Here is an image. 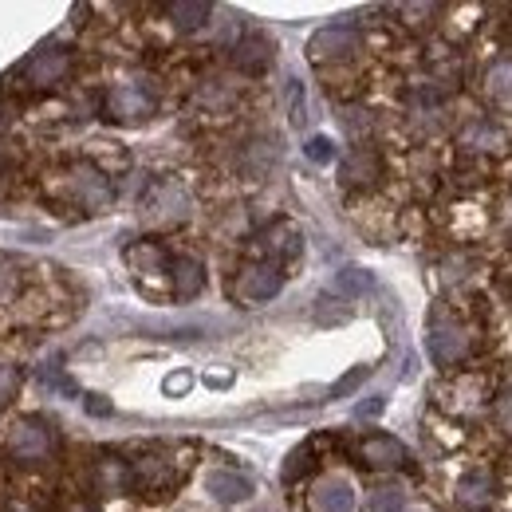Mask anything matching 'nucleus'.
I'll list each match as a JSON object with an SVG mask.
<instances>
[{"mask_svg": "<svg viewBox=\"0 0 512 512\" xmlns=\"http://www.w3.org/2000/svg\"><path fill=\"white\" fill-rule=\"evenodd\" d=\"M103 115L111 123H123V127H138L154 115V95L142 87V83H119L107 91V103H103Z\"/></svg>", "mask_w": 512, "mask_h": 512, "instance_id": "nucleus-1", "label": "nucleus"}, {"mask_svg": "<svg viewBox=\"0 0 512 512\" xmlns=\"http://www.w3.org/2000/svg\"><path fill=\"white\" fill-rule=\"evenodd\" d=\"M52 449H56V434H52V426L44 418H20L12 426V434H8V453L16 461H24V465L44 461Z\"/></svg>", "mask_w": 512, "mask_h": 512, "instance_id": "nucleus-2", "label": "nucleus"}, {"mask_svg": "<svg viewBox=\"0 0 512 512\" xmlns=\"http://www.w3.org/2000/svg\"><path fill=\"white\" fill-rule=\"evenodd\" d=\"M280 288H284V272H280V264H272V260H253V264H245V268L237 272V284H233L237 300H245V304L276 300Z\"/></svg>", "mask_w": 512, "mask_h": 512, "instance_id": "nucleus-3", "label": "nucleus"}, {"mask_svg": "<svg viewBox=\"0 0 512 512\" xmlns=\"http://www.w3.org/2000/svg\"><path fill=\"white\" fill-rule=\"evenodd\" d=\"M64 186H67V193H71V201L83 205V209H91V213H99V209L111 205V182H107L95 166H87V162H75V166L67 170Z\"/></svg>", "mask_w": 512, "mask_h": 512, "instance_id": "nucleus-4", "label": "nucleus"}, {"mask_svg": "<svg viewBox=\"0 0 512 512\" xmlns=\"http://www.w3.org/2000/svg\"><path fill=\"white\" fill-rule=\"evenodd\" d=\"M67 71H71V56H67L64 48H40V52H32L24 60L20 79L28 87H36V91H48V87H60L64 83Z\"/></svg>", "mask_w": 512, "mask_h": 512, "instance_id": "nucleus-5", "label": "nucleus"}, {"mask_svg": "<svg viewBox=\"0 0 512 512\" xmlns=\"http://www.w3.org/2000/svg\"><path fill=\"white\" fill-rule=\"evenodd\" d=\"M355 52H359V32L351 24H327L308 40V56L316 64H335V60H347Z\"/></svg>", "mask_w": 512, "mask_h": 512, "instance_id": "nucleus-6", "label": "nucleus"}, {"mask_svg": "<svg viewBox=\"0 0 512 512\" xmlns=\"http://www.w3.org/2000/svg\"><path fill=\"white\" fill-rule=\"evenodd\" d=\"M146 217L158 221V225H170V221H182L186 209H190V197L178 182H158L154 190L146 193Z\"/></svg>", "mask_w": 512, "mask_h": 512, "instance_id": "nucleus-7", "label": "nucleus"}, {"mask_svg": "<svg viewBox=\"0 0 512 512\" xmlns=\"http://www.w3.org/2000/svg\"><path fill=\"white\" fill-rule=\"evenodd\" d=\"M426 347H430V359H434L438 367H453L457 359H465V351H469V335H465L457 323L438 320L434 327H430Z\"/></svg>", "mask_w": 512, "mask_h": 512, "instance_id": "nucleus-8", "label": "nucleus"}, {"mask_svg": "<svg viewBox=\"0 0 512 512\" xmlns=\"http://www.w3.org/2000/svg\"><path fill=\"white\" fill-rule=\"evenodd\" d=\"M339 178H343V186H375L379 178H383V162H379V154L371 150V146H359V150H351L343 162H339Z\"/></svg>", "mask_w": 512, "mask_h": 512, "instance_id": "nucleus-9", "label": "nucleus"}, {"mask_svg": "<svg viewBox=\"0 0 512 512\" xmlns=\"http://www.w3.org/2000/svg\"><path fill=\"white\" fill-rule=\"evenodd\" d=\"M359 457H363V465H371V469H398V465L410 461L406 446H402L398 438H390V434H371V438H363V442H359Z\"/></svg>", "mask_w": 512, "mask_h": 512, "instance_id": "nucleus-10", "label": "nucleus"}, {"mask_svg": "<svg viewBox=\"0 0 512 512\" xmlns=\"http://www.w3.org/2000/svg\"><path fill=\"white\" fill-rule=\"evenodd\" d=\"M205 489H209L213 501H221V505H241V501L253 497V481H249L245 473H233V469H213V473L205 477Z\"/></svg>", "mask_w": 512, "mask_h": 512, "instance_id": "nucleus-11", "label": "nucleus"}, {"mask_svg": "<svg viewBox=\"0 0 512 512\" xmlns=\"http://www.w3.org/2000/svg\"><path fill=\"white\" fill-rule=\"evenodd\" d=\"M272 52H276L272 36H264V32H249V36L237 44L233 64L241 67L245 75H260V71H268V64H272Z\"/></svg>", "mask_w": 512, "mask_h": 512, "instance_id": "nucleus-12", "label": "nucleus"}, {"mask_svg": "<svg viewBox=\"0 0 512 512\" xmlns=\"http://www.w3.org/2000/svg\"><path fill=\"white\" fill-rule=\"evenodd\" d=\"M276 162H280V146H276L272 138H253V142L241 150V174L253 178V182L268 178V170H272Z\"/></svg>", "mask_w": 512, "mask_h": 512, "instance_id": "nucleus-13", "label": "nucleus"}, {"mask_svg": "<svg viewBox=\"0 0 512 512\" xmlns=\"http://www.w3.org/2000/svg\"><path fill=\"white\" fill-rule=\"evenodd\" d=\"M312 505H316V512H355V489L343 477H327L316 485Z\"/></svg>", "mask_w": 512, "mask_h": 512, "instance_id": "nucleus-14", "label": "nucleus"}, {"mask_svg": "<svg viewBox=\"0 0 512 512\" xmlns=\"http://www.w3.org/2000/svg\"><path fill=\"white\" fill-rule=\"evenodd\" d=\"M170 268H174V292H178L182 300H193V296L205 288V268H201V260H193V256H174Z\"/></svg>", "mask_w": 512, "mask_h": 512, "instance_id": "nucleus-15", "label": "nucleus"}, {"mask_svg": "<svg viewBox=\"0 0 512 512\" xmlns=\"http://www.w3.org/2000/svg\"><path fill=\"white\" fill-rule=\"evenodd\" d=\"M166 12H170V20H174L178 32H197L201 24H209L213 4H205V0H174Z\"/></svg>", "mask_w": 512, "mask_h": 512, "instance_id": "nucleus-16", "label": "nucleus"}, {"mask_svg": "<svg viewBox=\"0 0 512 512\" xmlns=\"http://www.w3.org/2000/svg\"><path fill=\"white\" fill-rule=\"evenodd\" d=\"M130 481L142 485V489H162V485L174 481V469H170V461H162V457H142V461L130 469Z\"/></svg>", "mask_w": 512, "mask_h": 512, "instance_id": "nucleus-17", "label": "nucleus"}, {"mask_svg": "<svg viewBox=\"0 0 512 512\" xmlns=\"http://www.w3.org/2000/svg\"><path fill=\"white\" fill-rule=\"evenodd\" d=\"M375 288V276L367 272V268H339L335 272V292L343 296V300H355V296H367Z\"/></svg>", "mask_w": 512, "mask_h": 512, "instance_id": "nucleus-18", "label": "nucleus"}, {"mask_svg": "<svg viewBox=\"0 0 512 512\" xmlns=\"http://www.w3.org/2000/svg\"><path fill=\"white\" fill-rule=\"evenodd\" d=\"M95 481H99L103 493H123V489L130 485V469L119 461V457H107V461H99Z\"/></svg>", "mask_w": 512, "mask_h": 512, "instance_id": "nucleus-19", "label": "nucleus"}, {"mask_svg": "<svg viewBox=\"0 0 512 512\" xmlns=\"http://www.w3.org/2000/svg\"><path fill=\"white\" fill-rule=\"evenodd\" d=\"M347 320H351V308L343 304V296H327L323 292L320 300H316V323L331 327V323H347Z\"/></svg>", "mask_w": 512, "mask_h": 512, "instance_id": "nucleus-20", "label": "nucleus"}, {"mask_svg": "<svg viewBox=\"0 0 512 512\" xmlns=\"http://www.w3.org/2000/svg\"><path fill=\"white\" fill-rule=\"evenodd\" d=\"M402 505H406V493L394 481H386L371 493V512H402Z\"/></svg>", "mask_w": 512, "mask_h": 512, "instance_id": "nucleus-21", "label": "nucleus"}, {"mask_svg": "<svg viewBox=\"0 0 512 512\" xmlns=\"http://www.w3.org/2000/svg\"><path fill=\"white\" fill-rule=\"evenodd\" d=\"M457 497H461V505H485V497H489V473L465 477V481L457 485Z\"/></svg>", "mask_w": 512, "mask_h": 512, "instance_id": "nucleus-22", "label": "nucleus"}, {"mask_svg": "<svg viewBox=\"0 0 512 512\" xmlns=\"http://www.w3.org/2000/svg\"><path fill=\"white\" fill-rule=\"evenodd\" d=\"M367 379H371V367H351V371H347L339 383L331 386V398H347V394H355V390L367 383Z\"/></svg>", "mask_w": 512, "mask_h": 512, "instance_id": "nucleus-23", "label": "nucleus"}, {"mask_svg": "<svg viewBox=\"0 0 512 512\" xmlns=\"http://www.w3.org/2000/svg\"><path fill=\"white\" fill-rule=\"evenodd\" d=\"M304 154H308V162H316V166H327V162H335V142H331L327 134H316V138H308Z\"/></svg>", "mask_w": 512, "mask_h": 512, "instance_id": "nucleus-24", "label": "nucleus"}, {"mask_svg": "<svg viewBox=\"0 0 512 512\" xmlns=\"http://www.w3.org/2000/svg\"><path fill=\"white\" fill-rule=\"evenodd\" d=\"M288 111H292V123L304 127L308 107H304V87H300V79H288Z\"/></svg>", "mask_w": 512, "mask_h": 512, "instance_id": "nucleus-25", "label": "nucleus"}, {"mask_svg": "<svg viewBox=\"0 0 512 512\" xmlns=\"http://www.w3.org/2000/svg\"><path fill=\"white\" fill-rule=\"evenodd\" d=\"M489 91L501 95V99H509L512 95V64H501L489 71Z\"/></svg>", "mask_w": 512, "mask_h": 512, "instance_id": "nucleus-26", "label": "nucleus"}, {"mask_svg": "<svg viewBox=\"0 0 512 512\" xmlns=\"http://www.w3.org/2000/svg\"><path fill=\"white\" fill-rule=\"evenodd\" d=\"M12 292H16V272H12V264L0 256V304H8Z\"/></svg>", "mask_w": 512, "mask_h": 512, "instance_id": "nucleus-27", "label": "nucleus"}, {"mask_svg": "<svg viewBox=\"0 0 512 512\" xmlns=\"http://www.w3.org/2000/svg\"><path fill=\"white\" fill-rule=\"evenodd\" d=\"M304 465H308V446H300L292 457H288V465H284V481H296V477L304 473Z\"/></svg>", "mask_w": 512, "mask_h": 512, "instance_id": "nucleus-28", "label": "nucleus"}, {"mask_svg": "<svg viewBox=\"0 0 512 512\" xmlns=\"http://www.w3.org/2000/svg\"><path fill=\"white\" fill-rule=\"evenodd\" d=\"M383 406H386V398L383 394H375V398H367V402H359V406H355V418H379V414H383Z\"/></svg>", "mask_w": 512, "mask_h": 512, "instance_id": "nucleus-29", "label": "nucleus"}, {"mask_svg": "<svg viewBox=\"0 0 512 512\" xmlns=\"http://www.w3.org/2000/svg\"><path fill=\"white\" fill-rule=\"evenodd\" d=\"M12 390H16V371L0 363V406H4L8 398H12Z\"/></svg>", "mask_w": 512, "mask_h": 512, "instance_id": "nucleus-30", "label": "nucleus"}, {"mask_svg": "<svg viewBox=\"0 0 512 512\" xmlns=\"http://www.w3.org/2000/svg\"><path fill=\"white\" fill-rule=\"evenodd\" d=\"M497 422H501V426H505V430L512 434V394L497 402Z\"/></svg>", "mask_w": 512, "mask_h": 512, "instance_id": "nucleus-31", "label": "nucleus"}, {"mask_svg": "<svg viewBox=\"0 0 512 512\" xmlns=\"http://www.w3.org/2000/svg\"><path fill=\"white\" fill-rule=\"evenodd\" d=\"M87 410H91V414H111V402H103L99 394H91V398H87Z\"/></svg>", "mask_w": 512, "mask_h": 512, "instance_id": "nucleus-32", "label": "nucleus"}, {"mask_svg": "<svg viewBox=\"0 0 512 512\" xmlns=\"http://www.w3.org/2000/svg\"><path fill=\"white\" fill-rule=\"evenodd\" d=\"M190 386V375H174V379H166V390L170 394H178V390H186Z\"/></svg>", "mask_w": 512, "mask_h": 512, "instance_id": "nucleus-33", "label": "nucleus"}, {"mask_svg": "<svg viewBox=\"0 0 512 512\" xmlns=\"http://www.w3.org/2000/svg\"><path fill=\"white\" fill-rule=\"evenodd\" d=\"M4 174H8V162H4V158H0V178H4Z\"/></svg>", "mask_w": 512, "mask_h": 512, "instance_id": "nucleus-34", "label": "nucleus"}, {"mask_svg": "<svg viewBox=\"0 0 512 512\" xmlns=\"http://www.w3.org/2000/svg\"><path fill=\"white\" fill-rule=\"evenodd\" d=\"M71 512H95V509H87V505H75Z\"/></svg>", "mask_w": 512, "mask_h": 512, "instance_id": "nucleus-35", "label": "nucleus"}, {"mask_svg": "<svg viewBox=\"0 0 512 512\" xmlns=\"http://www.w3.org/2000/svg\"><path fill=\"white\" fill-rule=\"evenodd\" d=\"M414 512H430V509H414Z\"/></svg>", "mask_w": 512, "mask_h": 512, "instance_id": "nucleus-36", "label": "nucleus"}]
</instances>
